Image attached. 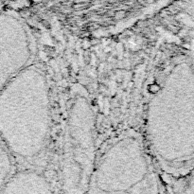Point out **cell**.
I'll return each mask as SVG.
<instances>
[{
  "instance_id": "obj_1",
  "label": "cell",
  "mask_w": 194,
  "mask_h": 194,
  "mask_svg": "<svg viewBox=\"0 0 194 194\" xmlns=\"http://www.w3.org/2000/svg\"><path fill=\"white\" fill-rule=\"evenodd\" d=\"M144 139L158 171L173 178L191 173L194 157V76L191 61H178L149 101Z\"/></svg>"
},
{
  "instance_id": "obj_2",
  "label": "cell",
  "mask_w": 194,
  "mask_h": 194,
  "mask_svg": "<svg viewBox=\"0 0 194 194\" xmlns=\"http://www.w3.org/2000/svg\"><path fill=\"white\" fill-rule=\"evenodd\" d=\"M51 126L48 80L31 64L0 91V137L17 165L33 169L47 148Z\"/></svg>"
},
{
  "instance_id": "obj_3",
  "label": "cell",
  "mask_w": 194,
  "mask_h": 194,
  "mask_svg": "<svg viewBox=\"0 0 194 194\" xmlns=\"http://www.w3.org/2000/svg\"><path fill=\"white\" fill-rule=\"evenodd\" d=\"M87 194H161L158 168L138 131L117 133L98 150Z\"/></svg>"
},
{
  "instance_id": "obj_4",
  "label": "cell",
  "mask_w": 194,
  "mask_h": 194,
  "mask_svg": "<svg viewBox=\"0 0 194 194\" xmlns=\"http://www.w3.org/2000/svg\"><path fill=\"white\" fill-rule=\"evenodd\" d=\"M96 114L83 91L67 101L58 155L59 194H87L97 157Z\"/></svg>"
},
{
  "instance_id": "obj_5",
  "label": "cell",
  "mask_w": 194,
  "mask_h": 194,
  "mask_svg": "<svg viewBox=\"0 0 194 194\" xmlns=\"http://www.w3.org/2000/svg\"><path fill=\"white\" fill-rule=\"evenodd\" d=\"M35 41L21 18L0 12V91L33 64Z\"/></svg>"
},
{
  "instance_id": "obj_6",
  "label": "cell",
  "mask_w": 194,
  "mask_h": 194,
  "mask_svg": "<svg viewBox=\"0 0 194 194\" xmlns=\"http://www.w3.org/2000/svg\"><path fill=\"white\" fill-rule=\"evenodd\" d=\"M0 194H59L55 185L36 169H20L0 190Z\"/></svg>"
},
{
  "instance_id": "obj_7",
  "label": "cell",
  "mask_w": 194,
  "mask_h": 194,
  "mask_svg": "<svg viewBox=\"0 0 194 194\" xmlns=\"http://www.w3.org/2000/svg\"><path fill=\"white\" fill-rule=\"evenodd\" d=\"M18 169L14 157L0 137V190Z\"/></svg>"
}]
</instances>
